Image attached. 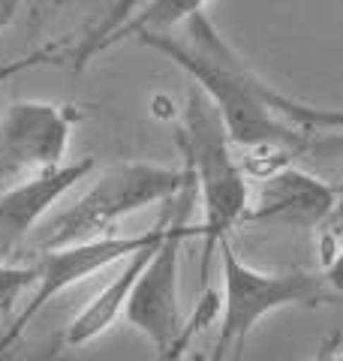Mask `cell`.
<instances>
[{
    "instance_id": "2e32d148",
    "label": "cell",
    "mask_w": 343,
    "mask_h": 361,
    "mask_svg": "<svg viewBox=\"0 0 343 361\" xmlns=\"http://www.w3.org/2000/svg\"><path fill=\"white\" fill-rule=\"evenodd\" d=\"M313 361H343V353L337 349V337H335V341H331V343H325L323 349H319Z\"/></svg>"
},
{
    "instance_id": "277c9868",
    "label": "cell",
    "mask_w": 343,
    "mask_h": 361,
    "mask_svg": "<svg viewBox=\"0 0 343 361\" xmlns=\"http://www.w3.org/2000/svg\"><path fill=\"white\" fill-rule=\"evenodd\" d=\"M184 184V166L172 169L157 163H118L106 169L82 199H76L66 211L45 223L40 247L52 253L64 250V247L109 238L114 235V226L130 214L157 205V202H175Z\"/></svg>"
},
{
    "instance_id": "5bb4252c",
    "label": "cell",
    "mask_w": 343,
    "mask_h": 361,
    "mask_svg": "<svg viewBox=\"0 0 343 361\" xmlns=\"http://www.w3.org/2000/svg\"><path fill=\"white\" fill-rule=\"evenodd\" d=\"M33 280H37L33 265H0V307L33 286Z\"/></svg>"
},
{
    "instance_id": "d6986e66",
    "label": "cell",
    "mask_w": 343,
    "mask_h": 361,
    "mask_svg": "<svg viewBox=\"0 0 343 361\" xmlns=\"http://www.w3.org/2000/svg\"><path fill=\"white\" fill-rule=\"evenodd\" d=\"M187 361H205V358H202V355H193V358H187Z\"/></svg>"
},
{
    "instance_id": "9c48e42d",
    "label": "cell",
    "mask_w": 343,
    "mask_h": 361,
    "mask_svg": "<svg viewBox=\"0 0 343 361\" xmlns=\"http://www.w3.org/2000/svg\"><path fill=\"white\" fill-rule=\"evenodd\" d=\"M94 169V157H82V160L64 163L61 169L28 178L0 193V265H9V256L28 241V235L37 229L42 214L61 196L70 193L78 180H85Z\"/></svg>"
},
{
    "instance_id": "4fadbf2b",
    "label": "cell",
    "mask_w": 343,
    "mask_h": 361,
    "mask_svg": "<svg viewBox=\"0 0 343 361\" xmlns=\"http://www.w3.org/2000/svg\"><path fill=\"white\" fill-rule=\"evenodd\" d=\"M64 337L57 341V337H40V341H21L16 343L9 353L0 355V361H64Z\"/></svg>"
},
{
    "instance_id": "30bf717a",
    "label": "cell",
    "mask_w": 343,
    "mask_h": 361,
    "mask_svg": "<svg viewBox=\"0 0 343 361\" xmlns=\"http://www.w3.org/2000/svg\"><path fill=\"white\" fill-rule=\"evenodd\" d=\"M166 223H169V214L157 223V235H154V238L148 241L139 253H133L130 259H124V268L118 271V277H114L106 289H100L94 295V301H88L85 307L73 316V322L66 325V331H64V346L66 349H78V346H85L90 341H97L100 334H106L112 329L118 316H124L136 283H139V277L145 274L148 262L154 259L157 247L163 244Z\"/></svg>"
},
{
    "instance_id": "ba28073f",
    "label": "cell",
    "mask_w": 343,
    "mask_h": 361,
    "mask_svg": "<svg viewBox=\"0 0 343 361\" xmlns=\"http://www.w3.org/2000/svg\"><path fill=\"white\" fill-rule=\"evenodd\" d=\"M340 205L337 187L304 169L280 166L262 178L256 202H250L244 223L286 226V229H323Z\"/></svg>"
},
{
    "instance_id": "9a60e30c",
    "label": "cell",
    "mask_w": 343,
    "mask_h": 361,
    "mask_svg": "<svg viewBox=\"0 0 343 361\" xmlns=\"http://www.w3.org/2000/svg\"><path fill=\"white\" fill-rule=\"evenodd\" d=\"M49 58H54V45H45V49H37L33 54H25V58H18V61H9V63H4V66H0V85L9 82V78L18 75V73L30 70V66H40V63H45Z\"/></svg>"
},
{
    "instance_id": "3957f363",
    "label": "cell",
    "mask_w": 343,
    "mask_h": 361,
    "mask_svg": "<svg viewBox=\"0 0 343 361\" xmlns=\"http://www.w3.org/2000/svg\"><path fill=\"white\" fill-rule=\"evenodd\" d=\"M187 172V169H184ZM196 199V184L187 175L184 190L178 193V199L172 202L169 211V223H166V235L163 244L157 247L154 259L148 262L145 274L139 277L133 295L127 301V322L133 325L139 334L148 337V343L154 346L157 361H178L184 355V349L190 343V337L196 334L199 325L211 322V316L220 310V298L214 292H205V298L199 301L193 319L187 322L181 313V244L193 235H199V226H190V205Z\"/></svg>"
},
{
    "instance_id": "5b68a950",
    "label": "cell",
    "mask_w": 343,
    "mask_h": 361,
    "mask_svg": "<svg viewBox=\"0 0 343 361\" xmlns=\"http://www.w3.org/2000/svg\"><path fill=\"white\" fill-rule=\"evenodd\" d=\"M223 268V295H220V334H217L214 353L205 361H226L232 353V361L244 358V346L250 331L259 319L283 307H323L337 301L328 289L323 274L311 271H283L268 274L253 265H247L232 250V244L223 241L217 247Z\"/></svg>"
},
{
    "instance_id": "8992f818",
    "label": "cell",
    "mask_w": 343,
    "mask_h": 361,
    "mask_svg": "<svg viewBox=\"0 0 343 361\" xmlns=\"http://www.w3.org/2000/svg\"><path fill=\"white\" fill-rule=\"evenodd\" d=\"M76 118L73 106L16 99L0 118V184L61 169Z\"/></svg>"
},
{
    "instance_id": "7a4b0ae2",
    "label": "cell",
    "mask_w": 343,
    "mask_h": 361,
    "mask_svg": "<svg viewBox=\"0 0 343 361\" xmlns=\"http://www.w3.org/2000/svg\"><path fill=\"white\" fill-rule=\"evenodd\" d=\"M178 148L184 154V169L196 184L202 202V277L208 274L217 247L229 241V232L244 223L250 211V187L241 163L232 154V139L217 109L199 87L187 94L184 118L178 127Z\"/></svg>"
},
{
    "instance_id": "ac0fdd59",
    "label": "cell",
    "mask_w": 343,
    "mask_h": 361,
    "mask_svg": "<svg viewBox=\"0 0 343 361\" xmlns=\"http://www.w3.org/2000/svg\"><path fill=\"white\" fill-rule=\"evenodd\" d=\"M337 196H340V205H337V211H343V184L337 187Z\"/></svg>"
},
{
    "instance_id": "7c38bea8",
    "label": "cell",
    "mask_w": 343,
    "mask_h": 361,
    "mask_svg": "<svg viewBox=\"0 0 343 361\" xmlns=\"http://www.w3.org/2000/svg\"><path fill=\"white\" fill-rule=\"evenodd\" d=\"M319 262L328 289L343 298V211H335V217L319 229Z\"/></svg>"
},
{
    "instance_id": "6da1fadb",
    "label": "cell",
    "mask_w": 343,
    "mask_h": 361,
    "mask_svg": "<svg viewBox=\"0 0 343 361\" xmlns=\"http://www.w3.org/2000/svg\"><path fill=\"white\" fill-rule=\"evenodd\" d=\"M136 42L181 66L217 109L229 139L250 151H295L307 139L274 109V87L262 82L208 16V4L172 30H145Z\"/></svg>"
},
{
    "instance_id": "e0dca14e",
    "label": "cell",
    "mask_w": 343,
    "mask_h": 361,
    "mask_svg": "<svg viewBox=\"0 0 343 361\" xmlns=\"http://www.w3.org/2000/svg\"><path fill=\"white\" fill-rule=\"evenodd\" d=\"M16 9H18L16 0H0V30H4L9 21L16 18Z\"/></svg>"
},
{
    "instance_id": "8fae6325",
    "label": "cell",
    "mask_w": 343,
    "mask_h": 361,
    "mask_svg": "<svg viewBox=\"0 0 343 361\" xmlns=\"http://www.w3.org/2000/svg\"><path fill=\"white\" fill-rule=\"evenodd\" d=\"M274 109H277L280 118H286L301 133H319V130L343 133V106H313V103H301V99L274 90Z\"/></svg>"
},
{
    "instance_id": "52a82bcc",
    "label": "cell",
    "mask_w": 343,
    "mask_h": 361,
    "mask_svg": "<svg viewBox=\"0 0 343 361\" xmlns=\"http://www.w3.org/2000/svg\"><path fill=\"white\" fill-rule=\"evenodd\" d=\"M154 235H157V226L142 232V235H109V238H97V241H88V244H76V247H64V250L42 253V259L33 265L37 280H33V292L25 304V310L16 316L13 325H9L4 331V337H0V355L25 341L28 329L52 304V298H57L61 292H66L76 283H82V280L94 277L97 271L109 268L114 262H124V259H130L133 253H139Z\"/></svg>"
}]
</instances>
